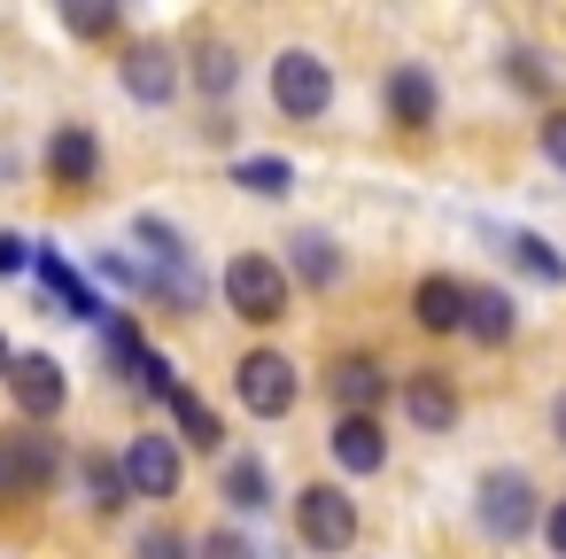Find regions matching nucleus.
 I'll return each mask as SVG.
<instances>
[{"label":"nucleus","instance_id":"1","mask_svg":"<svg viewBox=\"0 0 566 559\" xmlns=\"http://www.w3.org/2000/svg\"><path fill=\"white\" fill-rule=\"evenodd\" d=\"M218 288H226V311L249 319V327H280V319H287V265H272V257H256V249H241V257L218 272Z\"/></svg>","mask_w":566,"mask_h":559},{"label":"nucleus","instance_id":"2","mask_svg":"<svg viewBox=\"0 0 566 559\" xmlns=\"http://www.w3.org/2000/svg\"><path fill=\"white\" fill-rule=\"evenodd\" d=\"M295 536H303L318 559L349 551V544H357V497H349L342 482H303V489H295Z\"/></svg>","mask_w":566,"mask_h":559},{"label":"nucleus","instance_id":"3","mask_svg":"<svg viewBox=\"0 0 566 559\" xmlns=\"http://www.w3.org/2000/svg\"><path fill=\"white\" fill-rule=\"evenodd\" d=\"M272 102H280V117L318 125V117L334 110V63L311 55V48H287V55L272 63Z\"/></svg>","mask_w":566,"mask_h":559},{"label":"nucleus","instance_id":"4","mask_svg":"<svg viewBox=\"0 0 566 559\" xmlns=\"http://www.w3.org/2000/svg\"><path fill=\"white\" fill-rule=\"evenodd\" d=\"M233 396H241L256 420H287V412H295V396H303L295 358H287V350H249V358L233 365Z\"/></svg>","mask_w":566,"mask_h":559},{"label":"nucleus","instance_id":"5","mask_svg":"<svg viewBox=\"0 0 566 559\" xmlns=\"http://www.w3.org/2000/svg\"><path fill=\"white\" fill-rule=\"evenodd\" d=\"M117 466H125V489H133V497H148V505L179 497V474H187L179 435H133V443L117 451Z\"/></svg>","mask_w":566,"mask_h":559},{"label":"nucleus","instance_id":"6","mask_svg":"<svg viewBox=\"0 0 566 559\" xmlns=\"http://www.w3.org/2000/svg\"><path fill=\"white\" fill-rule=\"evenodd\" d=\"M55 474H63V451L48 435H32V427L0 435V497H40Z\"/></svg>","mask_w":566,"mask_h":559},{"label":"nucleus","instance_id":"7","mask_svg":"<svg viewBox=\"0 0 566 559\" xmlns=\"http://www.w3.org/2000/svg\"><path fill=\"white\" fill-rule=\"evenodd\" d=\"M535 520H543V513H535V482H527V474L504 466V474L481 482V528H489L496 544H520Z\"/></svg>","mask_w":566,"mask_h":559},{"label":"nucleus","instance_id":"8","mask_svg":"<svg viewBox=\"0 0 566 559\" xmlns=\"http://www.w3.org/2000/svg\"><path fill=\"white\" fill-rule=\"evenodd\" d=\"M9 396H17L24 420H55V412L71 404V373H63L48 350H24V358L9 365Z\"/></svg>","mask_w":566,"mask_h":559},{"label":"nucleus","instance_id":"9","mask_svg":"<svg viewBox=\"0 0 566 559\" xmlns=\"http://www.w3.org/2000/svg\"><path fill=\"white\" fill-rule=\"evenodd\" d=\"M117 71H125V94H133V102H148V110H164V102L179 94V79H187V71H179V55H171L164 40H133Z\"/></svg>","mask_w":566,"mask_h":559},{"label":"nucleus","instance_id":"10","mask_svg":"<svg viewBox=\"0 0 566 559\" xmlns=\"http://www.w3.org/2000/svg\"><path fill=\"white\" fill-rule=\"evenodd\" d=\"M326 396H334L342 412H380V396H388V365H380L373 350H342V358L326 365Z\"/></svg>","mask_w":566,"mask_h":559},{"label":"nucleus","instance_id":"11","mask_svg":"<svg viewBox=\"0 0 566 559\" xmlns=\"http://www.w3.org/2000/svg\"><path fill=\"white\" fill-rule=\"evenodd\" d=\"M326 443H334V466H342V474H380V466H388V435H380V412H342Z\"/></svg>","mask_w":566,"mask_h":559},{"label":"nucleus","instance_id":"12","mask_svg":"<svg viewBox=\"0 0 566 559\" xmlns=\"http://www.w3.org/2000/svg\"><path fill=\"white\" fill-rule=\"evenodd\" d=\"M434 110H442L434 79H427L419 63H396V71H388V117H396L403 133H427V125H434Z\"/></svg>","mask_w":566,"mask_h":559},{"label":"nucleus","instance_id":"13","mask_svg":"<svg viewBox=\"0 0 566 559\" xmlns=\"http://www.w3.org/2000/svg\"><path fill=\"white\" fill-rule=\"evenodd\" d=\"M48 172H55L63 187H94V179H102V141H94L86 125H55V133H48Z\"/></svg>","mask_w":566,"mask_h":559},{"label":"nucleus","instance_id":"14","mask_svg":"<svg viewBox=\"0 0 566 559\" xmlns=\"http://www.w3.org/2000/svg\"><path fill=\"white\" fill-rule=\"evenodd\" d=\"M411 319H419L427 334H465V280L427 272V280L411 288Z\"/></svg>","mask_w":566,"mask_h":559},{"label":"nucleus","instance_id":"15","mask_svg":"<svg viewBox=\"0 0 566 559\" xmlns=\"http://www.w3.org/2000/svg\"><path fill=\"white\" fill-rule=\"evenodd\" d=\"M465 334H473L481 350L512 342V334H520V303H512L504 288H465Z\"/></svg>","mask_w":566,"mask_h":559},{"label":"nucleus","instance_id":"16","mask_svg":"<svg viewBox=\"0 0 566 559\" xmlns=\"http://www.w3.org/2000/svg\"><path fill=\"white\" fill-rule=\"evenodd\" d=\"M187 86L210 94V102H226V94L241 86V55H233L226 40H195V48H187Z\"/></svg>","mask_w":566,"mask_h":559},{"label":"nucleus","instance_id":"17","mask_svg":"<svg viewBox=\"0 0 566 559\" xmlns=\"http://www.w3.org/2000/svg\"><path fill=\"white\" fill-rule=\"evenodd\" d=\"M32 272H40V288H48L71 319H109V311H102V296H94V288L63 265V249H40V257H32Z\"/></svg>","mask_w":566,"mask_h":559},{"label":"nucleus","instance_id":"18","mask_svg":"<svg viewBox=\"0 0 566 559\" xmlns=\"http://www.w3.org/2000/svg\"><path fill=\"white\" fill-rule=\"evenodd\" d=\"M403 412H411L427 435H450V427H458V389H450L442 373H411V381H403Z\"/></svg>","mask_w":566,"mask_h":559},{"label":"nucleus","instance_id":"19","mask_svg":"<svg viewBox=\"0 0 566 559\" xmlns=\"http://www.w3.org/2000/svg\"><path fill=\"white\" fill-rule=\"evenodd\" d=\"M218 489H226L233 513H264V505H272V466H264V458H226Z\"/></svg>","mask_w":566,"mask_h":559},{"label":"nucleus","instance_id":"20","mask_svg":"<svg viewBox=\"0 0 566 559\" xmlns=\"http://www.w3.org/2000/svg\"><path fill=\"white\" fill-rule=\"evenodd\" d=\"M287 249H295V257H287V272H295L303 288H334V280H342V249H334L326 234H295Z\"/></svg>","mask_w":566,"mask_h":559},{"label":"nucleus","instance_id":"21","mask_svg":"<svg viewBox=\"0 0 566 559\" xmlns=\"http://www.w3.org/2000/svg\"><path fill=\"white\" fill-rule=\"evenodd\" d=\"M78 474H86V497H94V513H117L133 489H125V466H117V451H86L78 458Z\"/></svg>","mask_w":566,"mask_h":559},{"label":"nucleus","instance_id":"22","mask_svg":"<svg viewBox=\"0 0 566 559\" xmlns=\"http://www.w3.org/2000/svg\"><path fill=\"white\" fill-rule=\"evenodd\" d=\"M233 179H241L249 195H264V203H280V195L295 187V164H287V156H241V164H233Z\"/></svg>","mask_w":566,"mask_h":559},{"label":"nucleus","instance_id":"23","mask_svg":"<svg viewBox=\"0 0 566 559\" xmlns=\"http://www.w3.org/2000/svg\"><path fill=\"white\" fill-rule=\"evenodd\" d=\"M171 412H179V435H187V451H218V443H226L218 412H210L195 389H179V396H171Z\"/></svg>","mask_w":566,"mask_h":559},{"label":"nucleus","instance_id":"24","mask_svg":"<svg viewBox=\"0 0 566 559\" xmlns=\"http://www.w3.org/2000/svg\"><path fill=\"white\" fill-rule=\"evenodd\" d=\"M133 234L148 241V257H156V272H195V249L164 226V218H133Z\"/></svg>","mask_w":566,"mask_h":559},{"label":"nucleus","instance_id":"25","mask_svg":"<svg viewBox=\"0 0 566 559\" xmlns=\"http://www.w3.org/2000/svg\"><path fill=\"white\" fill-rule=\"evenodd\" d=\"M504 249H512L520 272H535V280H566V257H558L543 234H504Z\"/></svg>","mask_w":566,"mask_h":559},{"label":"nucleus","instance_id":"26","mask_svg":"<svg viewBox=\"0 0 566 559\" xmlns=\"http://www.w3.org/2000/svg\"><path fill=\"white\" fill-rule=\"evenodd\" d=\"M133 559H195V551H187V536H179V528H140Z\"/></svg>","mask_w":566,"mask_h":559},{"label":"nucleus","instance_id":"27","mask_svg":"<svg viewBox=\"0 0 566 559\" xmlns=\"http://www.w3.org/2000/svg\"><path fill=\"white\" fill-rule=\"evenodd\" d=\"M195 559H256V544H249L241 528H210V536L195 544Z\"/></svg>","mask_w":566,"mask_h":559},{"label":"nucleus","instance_id":"28","mask_svg":"<svg viewBox=\"0 0 566 559\" xmlns=\"http://www.w3.org/2000/svg\"><path fill=\"white\" fill-rule=\"evenodd\" d=\"M63 24H71L78 40H102V32H117V9H94V0H78V9H63Z\"/></svg>","mask_w":566,"mask_h":559},{"label":"nucleus","instance_id":"29","mask_svg":"<svg viewBox=\"0 0 566 559\" xmlns=\"http://www.w3.org/2000/svg\"><path fill=\"white\" fill-rule=\"evenodd\" d=\"M535 148H543V164H558V172H566V110H551V117H543Z\"/></svg>","mask_w":566,"mask_h":559},{"label":"nucleus","instance_id":"30","mask_svg":"<svg viewBox=\"0 0 566 559\" xmlns=\"http://www.w3.org/2000/svg\"><path fill=\"white\" fill-rule=\"evenodd\" d=\"M32 257H40V249H32L24 234H0V272H32Z\"/></svg>","mask_w":566,"mask_h":559},{"label":"nucleus","instance_id":"31","mask_svg":"<svg viewBox=\"0 0 566 559\" xmlns=\"http://www.w3.org/2000/svg\"><path fill=\"white\" fill-rule=\"evenodd\" d=\"M504 63H512V86H527V94H543V63H535L527 48H512Z\"/></svg>","mask_w":566,"mask_h":559},{"label":"nucleus","instance_id":"32","mask_svg":"<svg viewBox=\"0 0 566 559\" xmlns=\"http://www.w3.org/2000/svg\"><path fill=\"white\" fill-rule=\"evenodd\" d=\"M543 536H551V551H558V559H566V497H558V505H551V513H543Z\"/></svg>","mask_w":566,"mask_h":559},{"label":"nucleus","instance_id":"33","mask_svg":"<svg viewBox=\"0 0 566 559\" xmlns=\"http://www.w3.org/2000/svg\"><path fill=\"white\" fill-rule=\"evenodd\" d=\"M551 435H558V443H566V389H558V396H551Z\"/></svg>","mask_w":566,"mask_h":559},{"label":"nucleus","instance_id":"34","mask_svg":"<svg viewBox=\"0 0 566 559\" xmlns=\"http://www.w3.org/2000/svg\"><path fill=\"white\" fill-rule=\"evenodd\" d=\"M9 365H17V350H9V334H0V381H9Z\"/></svg>","mask_w":566,"mask_h":559}]
</instances>
